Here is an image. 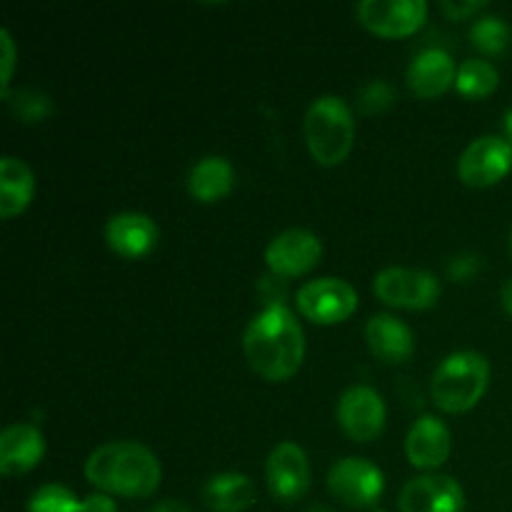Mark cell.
<instances>
[{
    "label": "cell",
    "mask_w": 512,
    "mask_h": 512,
    "mask_svg": "<svg viewBox=\"0 0 512 512\" xmlns=\"http://www.w3.org/2000/svg\"><path fill=\"white\" fill-rule=\"evenodd\" d=\"M300 313L313 323H340L358 308V293L343 278H315L300 285L295 295Z\"/></svg>",
    "instance_id": "6"
},
{
    "label": "cell",
    "mask_w": 512,
    "mask_h": 512,
    "mask_svg": "<svg viewBox=\"0 0 512 512\" xmlns=\"http://www.w3.org/2000/svg\"><path fill=\"white\" fill-rule=\"evenodd\" d=\"M5 100H8L15 118L23 120V123H40L53 110V100L40 88H20L15 93H10Z\"/></svg>",
    "instance_id": "23"
},
{
    "label": "cell",
    "mask_w": 512,
    "mask_h": 512,
    "mask_svg": "<svg viewBox=\"0 0 512 512\" xmlns=\"http://www.w3.org/2000/svg\"><path fill=\"white\" fill-rule=\"evenodd\" d=\"M305 512H335L333 508H328V505H310Z\"/></svg>",
    "instance_id": "35"
},
{
    "label": "cell",
    "mask_w": 512,
    "mask_h": 512,
    "mask_svg": "<svg viewBox=\"0 0 512 512\" xmlns=\"http://www.w3.org/2000/svg\"><path fill=\"white\" fill-rule=\"evenodd\" d=\"M383 470L363 458H343L328 470V488L350 508H368L383 495Z\"/></svg>",
    "instance_id": "7"
},
{
    "label": "cell",
    "mask_w": 512,
    "mask_h": 512,
    "mask_svg": "<svg viewBox=\"0 0 512 512\" xmlns=\"http://www.w3.org/2000/svg\"><path fill=\"white\" fill-rule=\"evenodd\" d=\"M85 478L103 493L148 498L160 485V463L153 450L135 440H113L88 455Z\"/></svg>",
    "instance_id": "2"
},
{
    "label": "cell",
    "mask_w": 512,
    "mask_h": 512,
    "mask_svg": "<svg viewBox=\"0 0 512 512\" xmlns=\"http://www.w3.org/2000/svg\"><path fill=\"white\" fill-rule=\"evenodd\" d=\"M512 168V145L505 135H480L460 153L458 173L473 188L493 185Z\"/></svg>",
    "instance_id": "8"
},
{
    "label": "cell",
    "mask_w": 512,
    "mask_h": 512,
    "mask_svg": "<svg viewBox=\"0 0 512 512\" xmlns=\"http://www.w3.org/2000/svg\"><path fill=\"white\" fill-rule=\"evenodd\" d=\"M398 508L400 512H463L465 493L450 475H418L403 485Z\"/></svg>",
    "instance_id": "9"
},
{
    "label": "cell",
    "mask_w": 512,
    "mask_h": 512,
    "mask_svg": "<svg viewBox=\"0 0 512 512\" xmlns=\"http://www.w3.org/2000/svg\"><path fill=\"white\" fill-rule=\"evenodd\" d=\"M303 130L313 158L323 165H335L353 148V110L338 95H320L305 113Z\"/></svg>",
    "instance_id": "4"
},
{
    "label": "cell",
    "mask_w": 512,
    "mask_h": 512,
    "mask_svg": "<svg viewBox=\"0 0 512 512\" xmlns=\"http://www.w3.org/2000/svg\"><path fill=\"white\" fill-rule=\"evenodd\" d=\"M483 0H470V3H455V0H443L440 3V8H443V13H448L450 18H465V15L475 13V10L483 8Z\"/></svg>",
    "instance_id": "31"
},
{
    "label": "cell",
    "mask_w": 512,
    "mask_h": 512,
    "mask_svg": "<svg viewBox=\"0 0 512 512\" xmlns=\"http://www.w3.org/2000/svg\"><path fill=\"white\" fill-rule=\"evenodd\" d=\"M405 453L418 468H438L450 455V430L435 415H420L408 430Z\"/></svg>",
    "instance_id": "16"
},
{
    "label": "cell",
    "mask_w": 512,
    "mask_h": 512,
    "mask_svg": "<svg viewBox=\"0 0 512 512\" xmlns=\"http://www.w3.org/2000/svg\"><path fill=\"white\" fill-rule=\"evenodd\" d=\"M365 338L370 350L385 363H403L415 350L413 330L390 313L373 315L365 325Z\"/></svg>",
    "instance_id": "18"
},
{
    "label": "cell",
    "mask_w": 512,
    "mask_h": 512,
    "mask_svg": "<svg viewBox=\"0 0 512 512\" xmlns=\"http://www.w3.org/2000/svg\"><path fill=\"white\" fill-rule=\"evenodd\" d=\"M233 180L235 170L228 158H223V155H205V158H200L190 168L188 188L193 193V198L210 203V200L223 198L233 188Z\"/></svg>",
    "instance_id": "21"
},
{
    "label": "cell",
    "mask_w": 512,
    "mask_h": 512,
    "mask_svg": "<svg viewBox=\"0 0 512 512\" xmlns=\"http://www.w3.org/2000/svg\"><path fill=\"white\" fill-rule=\"evenodd\" d=\"M15 68V43L8 28L0 30V93L3 100L10 95V75Z\"/></svg>",
    "instance_id": "28"
},
{
    "label": "cell",
    "mask_w": 512,
    "mask_h": 512,
    "mask_svg": "<svg viewBox=\"0 0 512 512\" xmlns=\"http://www.w3.org/2000/svg\"><path fill=\"white\" fill-rule=\"evenodd\" d=\"M265 475H268V488L283 503L303 498L310 485V465L308 455L298 443H278L268 455L265 463Z\"/></svg>",
    "instance_id": "11"
},
{
    "label": "cell",
    "mask_w": 512,
    "mask_h": 512,
    "mask_svg": "<svg viewBox=\"0 0 512 512\" xmlns=\"http://www.w3.org/2000/svg\"><path fill=\"white\" fill-rule=\"evenodd\" d=\"M483 270V258L473 250H463V253H455L453 258L448 260V275L453 280H470Z\"/></svg>",
    "instance_id": "27"
},
{
    "label": "cell",
    "mask_w": 512,
    "mask_h": 512,
    "mask_svg": "<svg viewBox=\"0 0 512 512\" xmlns=\"http://www.w3.org/2000/svg\"><path fill=\"white\" fill-rule=\"evenodd\" d=\"M203 500L213 512H243L255 503V485L243 473H220L205 483Z\"/></svg>",
    "instance_id": "20"
},
{
    "label": "cell",
    "mask_w": 512,
    "mask_h": 512,
    "mask_svg": "<svg viewBox=\"0 0 512 512\" xmlns=\"http://www.w3.org/2000/svg\"><path fill=\"white\" fill-rule=\"evenodd\" d=\"M258 293L265 300V308L270 305H285V295H288V280L283 275L268 273L258 280Z\"/></svg>",
    "instance_id": "29"
},
{
    "label": "cell",
    "mask_w": 512,
    "mask_h": 512,
    "mask_svg": "<svg viewBox=\"0 0 512 512\" xmlns=\"http://www.w3.org/2000/svg\"><path fill=\"white\" fill-rule=\"evenodd\" d=\"M500 300H503V308L512 315V278L505 280V285L500 288Z\"/></svg>",
    "instance_id": "33"
},
{
    "label": "cell",
    "mask_w": 512,
    "mask_h": 512,
    "mask_svg": "<svg viewBox=\"0 0 512 512\" xmlns=\"http://www.w3.org/2000/svg\"><path fill=\"white\" fill-rule=\"evenodd\" d=\"M453 58L443 48H425L410 60L408 65V85L420 98H435L443 93L450 83H455Z\"/></svg>",
    "instance_id": "17"
},
{
    "label": "cell",
    "mask_w": 512,
    "mask_h": 512,
    "mask_svg": "<svg viewBox=\"0 0 512 512\" xmlns=\"http://www.w3.org/2000/svg\"><path fill=\"white\" fill-rule=\"evenodd\" d=\"M45 453V440L35 425L13 423L0 433V473L20 475L38 465Z\"/></svg>",
    "instance_id": "15"
},
{
    "label": "cell",
    "mask_w": 512,
    "mask_h": 512,
    "mask_svg": "<svg viewBox=\"0 0 512 512\" xmlns=\"http://www.w3.org/2000/svg\"><path fill=\"white\" fill-rule=\"evenodd\" d=\"M500 83V73L493 63L480 58H468L460 63L455 73V88L468 98H483L490 95Z\"/></svg>",
    "instance_id": "22"
},
{
    "label": "cell",
    "mask_w": 512,
    "mask_h": 512,
    "mask_svg": "<svg viewBox=\"0 0 512 512\" xmlns=\"http://www.w3.org/2000/svg\"><path fill=\"white\" fill-rule=\"evenodd\" d=\"M375 295L388 305L400 308H428L438 300L440 280L430 270L423 268H403V265H390L375 275L373 283Z\"/></svg>",
    "instance_id": "5"
},
{
    "label": "cell",
    "mask_w": 512,
    "mask_h": 512,
    "mask_svg": "<svg viewBox=\"0 0 512 512\" xmlns=\"http://www.w3.org/2000/svg\"><path fill=\"white\" fill-rule=\"evenodd\" d=\"M35 193V178L28 163L15 155L0 158V215L13 218L28 208Z\"/></svg>",
    "instance_id": "19"
},
{
    "label": "cell",
    "mask_w": 512,
    "mask_h": 512,
    "mask_svg": "<svg viewBox=\"0 0 512 512\" xmlns=\"http://www.w3.org/2000/svg\"><path fill=\"white\" fill-rule=\"evenodd\" d=\"M105 240L123 258H140L158 243V225L150 215L125 210V213H115L113 218H108Z\"/></svg>",
    "instance_id": "14"
},
{
    "label": "cell",
    "mask_w": 512,
    "mask_h": 512,
    "mask_svg": "<svg viewBox=\"0 0 512 512\" xmlns=\"http://www.w3.org/2000/svg\"><path fill=\"white\" fill-rule=\"evenodd\" d=\"M505 138H508V143L512 145V108L505 113Z\"/></svg>",
    "instance_id": "34"
},
{
    "label": "cell",
    "mask_w": 512,
    "mask_h": 512,
    "mask_svg": "<svg viewBox=\"0 0 512 512\" xmlns=\"http://www.w3.org/2000/svg\"><path fill=\"white\" fill-rule=\"evenodd\" d=\"M373 512H385L383 508H373Z\"/></svg>",
    "instance_id": "36"
},
{
    "label": "cell",
    "mask_w": 512,
    "mask_h": 512,
    "mask_svg": "<svg viewBox=\"0 0 512 512\" xmlns=\"http://www.w3.org/2000/svg\"><path fill=\"white\" fill-rule=\"evenodd\" d=\"M323 255V243L318 235L308 228H288L280 230L265 248V263L270 273L283 275H300L313 268Z\"/></svg>",
    "instance_id": "10"
},
{
    "label": "cell",
    "mask_w": 512,
    "mask_h": 512,
    "mask_svg": "<svg viewBox=\"0 0 512 512\" xmlns=\"http://www.w3.org/2000/svg\"><path fill=\"white\" fill-rule=\"evenodd\" d=\"M338 420L358 443H368L383 430L385 403L370 385H350L338 400Z\"/></svg>",
    "instance_id": "12"
},
{
    "label": "cell",
    "mask_w": 512,
    "mask_h": 512,
    "mask_svg": "<svg viewBox=\"0 0 512 512\" xmlns=\"http://www.w3.org/2000/svg\"><path fill=\"white\" fill-rule=\"evenodd\" d=\"M243 350L255 373L268 380H285L303 363V328L285 305H270L248 323Z\"/></svg>",
    "instance_id": "1"
},
{
    "label": "cell",
    "mask_w": 512,
    "mask_h": 512,
    "mask_svg": "<svg viewBox=\"0 0 512 512\" xmlns=\"http://www.w3.org/2000/svg\"><path fill=\"white\" fill-rule=\"evenodd\" d=\"M150 512H190V508L188 505H183V503H178V500H160L158 505H155L153 510Z\"/></svg>",
    "instance_id": "32"
},
{
    "label": "cell",
    "mask_w": 512,
    "mask_h": 512,
    "mask_svg": "<svg viewBox=\"0 0 512 512\" xmlns=\"http://www.w3.org/2000/svg\"><path fill=\"white\" fill-rule=\"evenodd\" d=\"M80 512H118V505L108 493H93L83 500Z\"/></svg>",
    "instance_id": "30"
},
{
    "label": "cell",
    "mask_w": 512,
    "mask_h": 512,
    "mask_svg": "<svg viewBox=\"0 0 512 512\" xmlns=\"http://www.w3.org/2000/svg\"><path fill=\"white\" fill-rule=\"evenodd\" d=\"M395 100L393 88H390L385 80H370L368 85H363V90L358 93V105L363 113H383L385 108H390Z\"/></svg>",
    "instance_id": "26"
},
{
    "label": "cell",
    "mask_w": 512,
    "mask_h": 512,
    "mask_svg": "<svg viewBox=\"0 0 512 512\" xmlns=\"http://www.w3.org/2000/svg\"><path fill=\"white\" fill-rule=\"evenodd\" d=\"M360 23L380 35H408L423 25L428 15L425 0H363L355 5Z\"/></svg>",
    "instance_id": "13"
},
{
    "label": "cell",
    "mask_w": 512,
    "mask_h": 512,
    "mask_svg": "<svg viewBox=\"0 0 512 512\" xmlns=\"http://www.w3.org/2000/svg\"><path fill=\"white\" fill-rule=\"evenodd\" d=\"M510 25L498 15H483L470 28V38H473L475 48L485 50V53H503L510 45Z\"/></svg>",
    "instance_id": "24"
},
{
    "label": "cell",
    "mask_w": 512,
    "mask_h": 512,
    "mask_svg": "<svg viewBox=\"0 0 512 512\" xmlns=\"http://www.w3.org/2000/svg\"><path fill=\"white\" fill-rule=\"evenodd\" d=\"M83 500L75 498L73 490L65 485H43L28 500V512H80Z\"/></svg>",
    "instance_id": "25"
},
{
    "label": "cell",
    "mask_w": 512,
    "mask_h": 512,
    "mask_svg": "<svg viewBox=\"0 0 512 512\" xmlns=\"http://www.w3.org/2000/svg\"><path fill=\"white\" fill-rule=\"evenodd\" d=\"M488 380L490 365L483 353L455 350L435 368L430 393H433L435 405L445 413H463L483 398Z\"/></svg>",
    "instance_id": "3"
},
{
    "label": "cell",
    "mask_w": 512,
    "mask_h": 512,
    "mask_svg": "<svg viewBox=\"0 0 512 512\" xmlns=\"http://www.w3.org/2000/svg\"><path fill=\"white\" fill-rule=\"evenodd\" d=\"M510 250H512V235H510Z\"/></svg>",
    "instance_id": "37"
}]
</instances>
